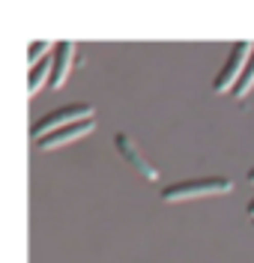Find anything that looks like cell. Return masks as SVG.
Here are the masks:
<instances>
[{
	"label": "cell",
	"mask_w": 254,
	"mask_h": 263,
	"mask_svg": "<svg viewBox=\"0 0 254 263\" xmlns=\"http://www.w3.org/2000/svg\"><path fill=\"white\" fill-rule=\"evenodd\" d=\"M233 182L227 177H201V180H183L173 182L168 189H162V200L165 203H186V200H198V197H219L230 195Z\"/></svg>",
	"instance_id": "cell-1"
},
{
	"label": "cell",
	"mask_w": 254,
	"mask_h": 263,
	"mask_svg": "<svg viewBox=\"0 0 254 263\" xmlns=\"http://www.w3.org/2000/svg\"><path fill=\"white\" fill-rule=\"evenodd\" d=\"M81 120H96V108H93V105H87V102L54 108L51 114L39 117V120L33 123L30 138H33V141H42V138H45V135H51V132L66 129V126H72V123H81Z\"/></svg>",
	"instance_id": "cell-2"
},
{
	"label": "cell",
	"mask_w": 254,
	"mask_h": 263,
	"mask_svg": "<svg viewBox=\"0 0 254 263\" xmlns=\"http://www.w3.org/2000/svg\"><path fill=\"white\" fill-rule=\"evenodd\" d=\"M251 54H254L251 42H237V45L230 48V57L221 66V72L216 75L212 90H216V93H233L239 78H242V72H245V66H248V60H251Z\"/></svg>",
	"instance_id": "cell-3"
},
{
	"label": "cell",
	"mask_w": 254,
	"mask_h": 263,
	"mask_svg": "<svg viewBox=\"0 0 254 263\" xmlns=\"http://www.w3.org/2000/svg\"><path fill=\"white\" fill-rule=\"evenodd\" d=\"M114 147H117V153H120V159H123V162L132 164V171H135L138 177H144L147 182L159 180V167L144 156V149L135 144V138H132V135L117 132V135H114Z\"/></svg>",
	"instance_id": "cell-4"
},
{
	"label": "cell",
	"mask_w": 254,
	"mask_h": 263,
	"mask_svg": "<svg viewBox=\"0 0 254 263\" xmlns=\"http://www.w3.org/2000/svg\"><path fill=\"white\" fill-rule=\"evenodd\" d=\"M93 129H96V120H81V123H72V126H66V129H57V132H51V135H45L42 141H36V147L42 149V153L60 149V147H66L69 141H78V138L90 135Z\"/></svg>",
	"instance_id": "cell-5"
},
{
	"label": "cell",
	"mask_w": 254,
	"mask_h": 263,
	"mask_svg": "<svg viewBox=\"0 0 254 263\" xmlns=\"http://www.w3.org/2000/svg\"><path fill=\"white\" fill-rule=\"evenodd\" d=\"M72 57H75V45L72 42H57L54 45V72H51V90H60L63 84H66V78H69V72H72Z\"/></svg>",
	"instance_id": "cell-6"
},
{
	"label": "cell",
	"mask_w": 254,
	"mask_h": 263,
	"mask_svg": "<svg viewBox=\"0 0 254 263\" xmlns=\"http://www.w3.org/2000/svg\"><path fill=\"white\" fill-rule=\"evenodd\" d=\"M51 72H54V60H48V57L27 72V96H36L45 87V81L51 84Z\"/></svg>",
	"instance_id": "cell-7"
},
{
	"label": "cell",
	"mask_w": 254,
	"mask_h": 263,
	"mask_svg": "<svg viewBox=\"0 0 254 263\" xmlns=\"http://www.w3.org/2000/svg\"><path fill=\"white\" fill-rule=\"evenodd\" d=\"M251 87H254V54H251V60H248V66H245V72H242V78H239L237 90H233L230 96L233 99H245L248 93H251Z\"/></svg>",
	"instance_id": "cell-8"
},
{
	"label": "cell",
	"mask_w": 254,
	"mask_h": 263,
	"mask_svg": "<svg viewBox=\"0 0 254 263\" xmlns=\"http://www.w3.org/2000/svg\"><path fill=\"white\" fill-rule=\"evenodd\" d=\"M48 51H51V42H30V48H27V72L42 63L48 57Z\"/></svg>",
	"instance_id": "cell-9"
},
{
	"label": "cell",
	"mask_w": 254,
	"mask_h": 263,
	"mask_svg": "<svg viewBox=\"0 0 254 263\" xmlns=\"http://www.w3.org/2000/svg\"><path fill=\"white\" fill-rule=\"evenodd\" d=\"M248 215H251V221H254V197H251V203H248Z\"/></svg>",
	"instance_id": "cell-10"
},
{
	"label": "cell",
	"mask_w": 254,
	"mask_h": 263,
	"mask_svg": "<svg viewBox=\"0 0 254 263\" xmlns=\"http://www.w3.org/2000/svg\"><path fill=\"white\" fill-rule=\"evenodd\" d=\"M248 182H254V167H251V171H248Z\"/></svg>",
	"instance_id": "cell-11"
},
{
	"label": "cell",
	"mask_w": 254,
	"mask_h": 263,
	"mask_svg": "<svg viewBox=\"0 0 254 263\" xmlns=\"http://www.w3.org/2000/svg\"><path fill=\"white\" fill-rule=\"evenodd\" d=\"M251 224H254V221H251Z\"/></svg>",
	"instance_id": "cell-12"
}]
</instances>
